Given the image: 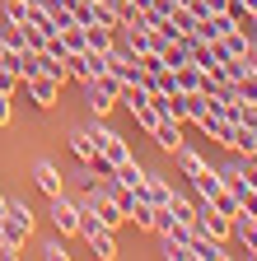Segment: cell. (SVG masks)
<instances>
[{"instance_id":"1","label":"cell","mask_w":257,"mask_h":261,"mask_svg":"<svg viewBox=\"0 0 257 261\" xmlns=\"http://www.w3.org/2000/svg\"><path fill=\"white\" fill-rule=\"evenodd\" d=\"M47 215H52V224H56V233H61V238L75 233V224H80V205L71 201L66 191H61V196H47Z\"/></svg>"},{"instance_id":"2","label":"cell","mask_w":257,"mask_h":261,"mask_svg":"<svg viewBox=\"0 0 257 261\" xmlns=\"http://www.w3.org/2000/svg\"><path fill=\"white\" fill-rule=\"evenodd\" d=\"M84 210H94V215H99V224H103V228H112V233L126 224V215L117 210V201H108L103 191H89V196H84Z\"/></svg>"},{"instance_id":"3","label":"cell","mask_w":257,"mask_h":261,"mask_svg":"<svg viewBox=\"0 0 257 261\" xmlns=\"http://www.w3.org/2000/svg\"><path fill=\"white\" fill-rule=\"evenodd\" d=\"M24 89H28V98L47 112V108H56V98H61V80H52V75H33V80H24Z\"/></svg>"},{"instance_id":"4","label":"cell","mask_w":257,"mask_h":261,"mask_svg":"<svg viewBox=\"0 0 257 261\" xmlns=\"http://www.w3.org/2000/svg\"><path fill=\"white\" fill-rule=\"evenodd\" d=\"M197 126L206 130V136H211L215 145H224V149H229V140H234V121H229V117H224V112H215V108H206V112L197 117Z\"/></svg>"},{"instance_id":"5","label":"cell","mask_w":257,"mask_h":261,"mask_svg":"<svg viewBox=\"0 0 257 261\" xmlns=\"http://www.w3.org/2000/svg\"><path fill=\"white\" fill-rule=\"evenodd\" d=\"M136 196H145L154 210H164V205H173V196H178V191H173V182H169V177L145 173V182H141V191H136Z\"/></svg>"},{"instance_id":"6","label":"cell","mask_w":257,"mask_h":261,"mask_svg":"<svg viewBox=\"0 0 257 261\" xmlns=\"http://www.w3.org/2000/svg\"><path fill=\"white\" fill-rule=\"evenodd\" d=\"M187 252L197 256V261H229V256H234L229 247H224V238H201V233H192Z\"/></svg>"},{"instance_id":"7","label":"cell","mask_w":257,"mask_h":261,"mask_svg":"<svg viewBox=\"0 0 257 261\" xmlns=\"http://www.w3.org/2000/svg\"><path fill=\"white\" fill-rule=\"evenodd\" d=\"M229 233H234V238H239V247H243V252H248V256L257 261V219L239 210V215L229 219Z\"/></svg>"},{"instance_id":"8","label":"cell","mask_w":257,"mask_h":261,"mask_svg":"<svg viewBox=\"0 0 257 261\" xmlns=\"http://www.w3.org/2000/svg\"><path fill=\"white\" fill-rule=\"evenodd\" d=\"M220 47L229 51V56H239V61H252V33H243L239 23H229L224 38H220Z\"/></svg>"},{"instance_id":"9","label":"cell","mask_w":257,"mask_h":261,"mask_svg":"<svg viewBox=\"0 0 257 261\" xmlns=\"http://www.w3.org/2000/svg\"><path fill=\"white\" fill-rule=\"evenodd\" d=\"M173 84L182 89V93H201V80H206V70H201V65H192V61H182V65H173Z\"/></svg>"},{"instance_id":"10","label":"cell","mask_w":257,"mask_h":261,"mask_svg":"<svg viewBox=\"0 0 257 261\" xmlns=\"http://www.w3.org/2000/svg\"><path fill=\"white\" fill-rule=\"evenodd\" d=\"M33 182H38V191H42V196H61V173L52 168L47 159H38V163H33Z\"/></svg>"},{"instance_id":"11","label":"cell","mask_w":257,"mask_h":261,"mask_svg":"<svg viewBox=\"0 0 257 261\" xmlns=\"http://www.w3.org/2000/svg\"><path fill=\"white\" fill-rule=\"evenodd\" d=\"M150 136H154V145H159V149H169V154H173V149L182 145V121H159Z\"/></svg>"},{"instance_id":"12","label":"cell","mask_w":257,"mask_h":261,"mask_svg":"<svg viewBox=\"0 0 257 261\" xmlns=\"http://www.w3.org/2000/svg\"><path fill=\"white\" fill-rule=\"evenodd\" d=\"M192 187H197V196H201V201H211L215 191H224V173H215V168H201L197 177H192Z\"/></svg>"},{"instance_id":"13","label":"cell","mask_w":257,"mask_h":261,"mask_svg":"<svg viewBox=\"0 0 257 261\" xmlns=\"http://www.w3.org/2000/svg\"><path fill=\"white\" fill-rule=\"evenodd\" d=\"M173 159H178V173H182V177H197V173L206 168V159H201L197 149H187V145H178V149H173Z\"/></svg>"},{"instance_id":"14","label":"cell","mask_w":257,"mask_h":261,"mask_svg":"<svg viewBox=\"0 0 257 261\" xmlns=\"http://www.w3.org/2000/svg\"><path fill=\"white\" fill-rule=\"evenodd\" d=\"M126 219H131L136 228H154V205L145 201V196H136V201L126 205Z\"/></svg>"},{"instance_id":"15","label":"cell","mask_w":257,"mask_h":261,"mask_svg":"<svg viewBox=\"0 0 257 261\" xmlns=\"http://www.w3.org/2000/svg\"><path fill=\"white\" fill-rule=\"evenodd\" d=\"M71 149H75V159H80V163H89L94 154H99V145H94L89 130H71Z\"/></svg>"},{"instance_id":"16","label":"cell","mask_w":257,"mask_h":261,"mask_svg":"<svg viewBox=\"0 0 257 261\" xmlns=\"http://www.w3.org/2000/svg\"><path fill=\"white\" fill-rule=\"evenodd\" d=\"M211 205H215L220 215H229V219L239 215V201H234V191H229V187H224V191H215V196H211Z\"/></svg>"},{"instance_id":"17","label":"cell","mask_w":257,"mask_h":261,"mask_svg":"<svg viewBox=\"0 0 257 261\" xmlns=\"http://www.w3.org/2000/svg\"><path fill=\"white\" fill-rule=\"evenodd\" d=\"M169 215H173L178 224H187V228H192V215H197V205H192V201H182V196H173V205H169Z\"/></svg>"},{"instance_id":"18","label":"cell","mask_w":257,"mask_h":261,"mask_svg":"<svg viewBox=\"0 0 257 261\" xmlns=\"http://www.w3.org/2000/svg\"><path fill=\"white\" fill-rule=\"evenodd\" d=\"M131 117H136V121H141L145 130H154V126H159V112H154V103H150V98H145L141 108H131Z\"/></svg>"},{"instance_id":"19","label":"cell","mask_w":257,"mask_h":261,"mask_svg":"<svg viewBox=\"0 0 257 261\" xmlns=\"http://www.w3.org/2000/svg\"><path fill=\"white\" fill-rule=\"evenodd\" d=\"M38 256H47V261H71V252H66V243H61V238H56V243H42Z\"/></svg>"},{"instance_id":"20","label":"cell","mask_w":257,"mask_h":261,"mask_svg":"<svg viewBox=\"0 0 257 261\" xmlns=\"http://www.w3.org/2000/svg\"><path fill=\"white\" fill-rule=\"evenodd\" d=\"M234 89H239V98H248V103H257V70H248V75H243V80H239Z\"/></svg>"},{"instance_id":"21","label":"cell","mask_w":257,"mask_h":261,"mask_svg":"<svg viewBox=\"0 0 257 261\" xmlns=\"http://www.w3.org/2000/svg\"><path fill=\"white\" fill-rule=\"evenodd\" d=\"M14 89H19V75L10 70L5 61H0V93H14Z\"/></svg>"},{"instance_id":"22","label":"cell","mask_w":257,"mask_h":261,"mask_svg":"<svg viewBox=\"0 0 257 261\" xmlns=\"http://www.w3.org/2000/svg\"><path fill=\"white\" fill-rule=\"evenodd\" d=\"M80 187H84V196H89V191H99V187H103V177H99V173H94L89 163H84V173H80Z\"/></svg>"},{"instance_id":"23","label":"cell","mask_w":257,"mask_h":261,"mask_svg":"<svg viewBox=\"0 0 257 261\" xmlns=\"http://www.w3.org/2000/svg\"><path fill=\"white\" fill-rule=\"evenodd\" d=\"M10 117H14V108H10V93H0V126H10Z\"/></svg>"},{"instance_id":"24","label":"cell","mask_w":257,"mask_h":261,"mask_svg":"<svg viewBox=\"0 0 257 261\" xmlns=\"http://www.w3.org/2000/svg\"><path fill=\"white\" fill-rule=\"evenodd\" d=\"M5 56H10V47H5V38H0V61H5Z\"/></svg>"},{"instance_id":"25","label":"cell","mask_w":257,"mask_h":261,"mask_svg":"<svg viewBox=\"0 0 257 261\" xmlns=\"http://www.w3.org/2000/svg\"><path fill=\"white\" fill-rule=\"evenodd\" d=\"M0 215H5V196H0Z\"/></svg>"},{"instance_id":"26","label":"cell","mask_w":257,"mask_h":261,"mask_svg":"<svg viewBox=\"0 0 257 261\" xmlns=\"http://www.w3.org/2000/svg\"><path fill=\"white\" fill-rule=\"evenodd\" d=\"M248 65H252V70H257V56H252V61H248Z\"/></svg>"},{"instance_id":"27","label":"cell","mask_w":257,"mask_h":261,"mask_svg":"<svg viewBox=\"0 0 257 261\" xmlns=\"http://www.w3.org/2000/svg\"><path fill=\"white\" fill-rule=\"evenodd\" d=\"M252 154H257V145H252Z\"/></svg>"}]
</instances>
